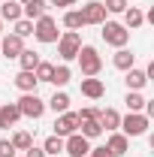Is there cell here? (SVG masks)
Instances as JSON below:
<instances>
[{
	"label": "cell",
	"mask_w": 154,
	"mask_h": 157,
	"mask_svg": "<svg viewBox=\"0 0 154 157\" xmlns=\"http://www.w3.org/2000/svg\"><path fill=\"white\" fill-rule=\"evenodd\" d=\"M76 60H79V70H82L85 78L88 76H100V70H103V58H100V52H97L94 45H82Z\"/></svg>",
	"instance_id": "6da1fadb"
},
{
	"label": "cell",
	"mask_w": 154,
	"mask_h": 157,
	"mask_svg": "<svg viewBox=\"0 0 154 157\" xmlns=\"http://www.w3.org/2000/svg\"><path fill=\"white\" fill-rule=\"evenodd\" d=\"M118 127H121V133L127 139H133V136H145L148 127H151V121H148L145 112H127V118H121Z\"/></svg>",
	"instance_id": "7a4b0ae2"
},
{
	"label": "cell",
	"mask_w": 154,
	"mask_h": 157,
	"mask_svg": "<svg viewBox=\"0 0 154 157\" xmlns=\"http://www.w3.org/2000/svg\"><path fill=\"white\" fill-rule=\"evenodd\" d=\"M103 30V39H106V45H115V48H127V42H130V30L124 27V24H118V21H103L100 24Z\"/></svg>",
	"instance_id": "3957f363"
},
{
	"label": "cell",
	"mask_w": 154,
	"mask_h": 157,
	"mask_svg": "<svg viewBox=\"0 0 154 157\" xmlns=\"http://www.w3.org/2000/svg\"><path fill=\"white\" fill-rule=\"evenodd\" d=\"M79 48H82V36H79V30H67V33H60V36H58V55H60L64 63L76 60Z\"/></svg>",
	"instance_id": "277c9868"
},
{
	"label": "cell",
	"mask_w": 154,
	"mask_h": 157,
	"mask_svg": "<svg viewBox=\"0 0 154 157\" xmlns=\"http://www.w3.org/2000/svg\"><path fill=\"white\" fill-rule=\"evenodd\" d=\"M33 36H37L39 42H45V45L58 42V36H60V30H58V21H55L52 15H48V12H45L42 18H37V21H33Z\"/></svg>",
	"instance_id": "5b68a950"
},
{
	"label": "cell",
	"mask_w": 154,
	"mask_h": 157,
	"mask_svg": "<svg viewBox=\"0 0 154 157\" xmlns=\"http://www.w3.org/2000/svg\"><path fill=\"white\" fill-rule=\"evenodd\" d=\"M18 106V112H21V118H42V112H45V103L37 97V94H21V100L15 103Z\"/></svg>",
	"instance_id": "8992f818"
},
{
	"label": "cell",
	"mask_w": 154,
	"mask_h": 157,
	"mask_svg": "<svg viewBox=\"0 0 154 157\" xmlns=\"http://www.w3.org/2000/svg\"><path fill=\"white\" fill-rule=\"evenodd\" d=\"M91 151V139H85L82 133H70V136L64 139V154L70 157H88Z\"/></svg>",
	"instance_id": "52a82bcc"
},
{
	"label": "cell",
	"mask_w": 154,
	"mask_h": 157,
	"mask_svg": "<svg viewBox=\"0 0 154 157\" xmlns=\"http://www.w3.org/2000/svg\"><path fill=\"white\" fill-rule=\"evenodd\" d=\"M79 130V115L76 112H60L58 115V121H55V136H60V139H67L70 133H76Z\"/></svg>",
	"instance_id": "ba28073f"
},
{
	"label": "cell",
	"mask_w": 154,
	"mask_h": 157,
	"mask_svg": "<svg viewBox=\"0 0 154 157\" xmlns=\"http://www.w3.org/2000/svg\"><path fill=\"white\" fill-rule=\"evenodd\" d=\"M79 12H82V21H85V24H103V21H106V15H109V12H106V6H103L100 0L85 3Z\"/></svg>",
	"instance_id": "9c48e42d"
},
{
	"label": "cell",
	"mask_w": 154,
	"mask_h": 157,
	"mask_svg": "<svg viewBox=\"0 0 154 157\" xmlns=\"http://www.w3.org/2000/svg\"><path fill=\"white\" fill-rule=\"evenodd\" d=\"M24 52V39L15 36V33H6L0 39V58H18Z\"/></svg>",
	"instance_id": "30bf717a"
},
{
	"label": "cell",
	"mask_w": 154,
	"mask_h": 157,
	"mask_svg": "<svg viewBox=\"0 0 154 157\" xmlns=\"http://www.w3.org/2000/svg\"><path fill=\"white\" fill-rule=\"evenodd\" d=\"M106 151H109V154L112 157H124L127 154V151H130V139L124 136V133H109V139H106Z\"/></svg>",
	"instance_id": "8fae6325"
},
{
	"label": "cell",
	"mask_w": 154,
	"mask_h": 157,
	"mask_svg": "<svg viewBox=\"0 0 154 157\" xmlns=\"http://www.w3.org/2000/svg\"><path fill=\"white\" fill-rule=\"evenodd\" d=\"M45 9H48V3L45 0H21V18L27 21H37L45 15Z\"/></svg>",
	"instance_id": "7c38bea8"
},
{
	"label": "cell",
	"mask_w": 154,
	"mask_h": 157,
	"mask_svg": "<svg viewBox=\"0 0 154 157\" xmlns=\"http://www.w3.org/2000/svg\"><path fill=\"white\" fill-rule=\"evenodd\" d=\"M18 118H21V112H18V106H15V103H0V130L15 127V124H18Z\"/></svg>",
	"instance_id": "4fadbf2b"
},
{
	"label": "cell",
	"mask_w": 154,
	"mask_h": 157,
	"mask_svg": "<svg viewBox=\"0 0 154 157\" xmlns=\"http://www.w3.org/2000/svg\"><path fill=\"white\" fill-rule=\"evenodd\" d=\"M82 94H85L88 100H100L103 94H106V85H103V78H97V76L82 78Z\"/></svg>",
	"instance_id": "5bb4252c"
},
{
	"label": "cell",
	"mask_w": 154,
	"mask_h": 157,
	"mask_svg": "<svg viewBox=\"0 0 154 157\" xmlns=\"http://www.w3.org/2000/svg\"><path fill=\"white\" fill-rule=\"evenodd\" d=\"M12 85H15V88H18L21 94H37V76H33V73H30V70H18V76L12 78Z\"/></svg>",
	"instance_id": "9a60e30c"
},
{
	"label": "cell",
	"mask_w": 154,
	"mask_h": 157,
	"mask_svg": "<svg viewBox=\"0 0 154 157\" xmlns=\"http://www.w3.org/2000/svg\"><path fill=\"white\" fill-rule=\"evenodd\" d=\"M124 82H127V91H142V88L148 85V76H145V70L130 67V70L124 73Z\"/></svg>",
	"instance_id": "2e32d148"
},
{
	"label": "cell",
	"mask_w": 154,
	"mask_h": 157,
	"mask_svg": "<svg viewBox=\"0 0 154 157\" xmlns=\"http://www.w3.org/2000/svg\"><path fill=\"white\" fill-rule=\"evenodd\" d=\"M112 63H115V70L127 73L130 67H136V55L130 52V48H118L115 55H112Z\"/></svg>",
	"instance_id": "e0dca14e"
},
{
	"label": "cell",
	"mask_w": 154,
	"mask_h": 157,
	"mask_svg": "<svg viewBox=\"0 0 154 157\" xmlns=\"http://www.w3.org/2000/svg\"><path fill=\"white\" fill-rule=\"evenodd\" d=\"M0 21H18L21 18V0H0Z\"/></svg>",
	"instance_id": "ac0fdd59"
},
{
	"label": "cell",
	"mask_w": 154,
	"mask_h": 157,
	"mask_svg": "<svg viewBox=\"0 0 154 157\" xmlns=\"http://www.w3.org/2000/svg\"><path fill=\"white\" fill-rule=\"evenodd\" d=\"M97 121H100V127H103V133H115V130H118V124H121V115H118L115 109H103Z\"/></svg>",
	"instance_id": "d6986e66"
},
{
	"label": "cell",
	"mask_w": 154,
	"mask_h": 157,
	"mask_svg": "<svg viewBox=\"0 0 154 157\" xmlns=\"http://www.w3.org/2000/svg\"><path fill=\"white\" fill-rule=\"evenodd\" d=\"M76 133H82L85 139H100V136H103V127H100L97 118H85V121H79V130H76Z\"/></svg>",
	"instance_id": "ffe728a7"
},
{
	"label": "cell",
	"mask_w": 154,
	"mask_h": 157,
	"mask_svg": "<svg viewBox=\"0 0 154 157\" xmlns=\"http://www.w3.org/2000/svg\"><path fill=\"white\" fill-rule=\"evenodd\" d=\"M121 15H124V27H127V30H139V27L145 24V15H142V9H136V6H127Z\"/></svg>",
	"instance_id": "44dd1931"
},
{
	"label": "cell",
	"mask_w": 154,
	"mask_h": 157,
	"mask_svg": "<svg viewBox=\"0 0 154 157\" xmlns=\"http://www.w3.org/2000/svg\"><path fill=\"white\" fill-rule=\"evenodd\" d=\"M45 106H48L55 115H60V112H67V109H70V94H67V91H55V97L48 100Z\"/></svg>",
	"instance_id": "7402d4cb"
},
{
	"label": "cell",
	"mask_w": 154,
	"mask_h": 157,
	"mask_svg": "<svg viewBox=\"0 0 154 157\" xmlns=\"http://www.w3.org/2000/svg\"><path fill=\"white\" fill-rule=\"evenodd\" d=\"M39 52H33V48H24V52H21L18 55V63H21V70H30V73H33V70H37L39 67Z\"/></svg>",
	"instance_id": "603a6c76"
},
{
	"label": "cell",
	"mask_w": 154,
	"mask_h": 157,
	"mask_svg": "<svg viewBox=\"0 0 154 157\" xmlns=\"http://www.w3.org/2000/svg\"><path fill=\"white\" fill-rule=\"evenodd\" d=\"M64 27H67V30H82V27H85L82 12H79V9H67V12H64Z\"/></svg>",
	"instance_id": "cb8c5ba5"
},
{
	"label": "cell",
	"mask_w": 154,
	"mask_h": 157,
	"mask_svg": "<svg viewBox=\"0 0 154 157\" xmlns=\"http://www.w3.org/2000/svg\"><path fill=\"white\" fill-rule=\"evenodd\" d=\"M70 78H73V70H70L67 63L55 67V73H52V85H55V88H64V85H67Z\"/></svg>",
	"instance_id": "d4e9b609"
},
{
	"label": "cell",
	"mask_w": 154,
	"mask_h": 157,
	"mask_svg": "<svg viewBox=\"0 0 154 157\" xmlns=\"http://www.w3.org/2000/svg\"><path fill=\"white\" fill-rule=\"evenodd\" d=\"M9 142H12V148H15V151H27V148L33 145V136H30L27 130H18V133H12Z\"/></svg>",
	"instance_id": "484cf974"
},
{
	"label": "cell",
	"mask_w": 154,
	"mask_h": 157,
	"mask_svg": "<svg viewBox=\"0 0 154 157\" xmlns=\"http://www.w3.org/2000/svg\"><path fill=\"white\" fill-rule=\"evenodd\" d=\"M42 151H45V157H48V154H55V157H58V154H64V139L52 133V136L42 142Z\"/></svg>",
	"instance_id": "4316f807"
},
{
	"label": "cell",
	"mask_w": 154,
	"mask_h": 157,
	"mask_svg": "<svg viewBox=\"0 0 154 157\" xmlns=\"http://www.w3.org/2000/svg\"><path fill=\"white\" fill-rule=\"evenodd\" d=\"M124 103H127V109H130V112H142L148 100L142 97L139 91H127V97H124Z\"/></svg>",
	"instance_id": "83f0119b"
},
{
	"label": "cell",
	"mask_w": 154,
	"mask_h": 157,
	"mask_svg": "<svg viewBox=\"0 0 154 157\" xmlns=\"http://www.w3.org/2000/svg\"><path fill=\"white\" fill-rule=\"evenodd\" d=\"M12 33H15V36H30V33H33V21H27V18H18V21H12Z\"/></svg>",
	"instance_id": "f1b7e54d"
},
{
	"label": "cell",
	"mask_w": 154,
	"mask_h": 157,
	"mask_svg": "<svg viewBox=\"0 0 154 157\" xmlns=\"http://www.w3.org/2000/svg\"><path fill=\"white\" fill-rule=\"evenodd\" d=\"M52 73H55V63H45V60H39V67L33 70L37 82H52Z\"/></svg>",
	"instance_id": "f546056e"
},
{
	"label": "cell",
	"mask_w": 154,
	"mask_h": 157,
	"mask_svg": "<svg viewBox=\"0 0 154 157\" xmlns=\"http://www.w3.org/2000/svg\"><path fill=\"white\" fill-rule=\"evenodd\" d=\"M103 6H106V12H124L130 3H127V0H106Z\"/></svg>",
	"instance_id": "4dcf8cb0"
},
{
	"label": "cell",
	"mask_w": 154,
	"mask_h": 157,
	"mask_svg": "<svg viewBox=\"0 0 154 157\" xmlns=\"http://www.w3.org/2000/svg\"><path fill=\"white\" fill-rule=\"evenodd\" d=\"M100 112H103V109H97V106H88V109L76 112V115H79V121H85V118H100Z\"/></svg>",
	"instance_id": "1f68e13d"
},
{
	"label": "cell",
	"mask_w": 154,
	"mask_h": 157,
	"mask_svg": "<svg viewBox=\"0 0 154 157\" xmlns=\"http://www.w3.org/2000/svg\"><path fill=\"white\" fill-rule=\"evenodd\" d=\"M0 157H15V148L9 139H0Z\"/></svg>",
	"instance_id": "d6a6232c"
},
{
	"label": "cell",
	"mask_w": 154,
	"mask_h": 157,
	"mask_svg": "<svg viewBox=\"0 0 154 157\" xmlns=\"http://www.w3.org/2000/svg\"><path fill=\"white\" fill-rule=\"evenodd\" d=\"M24 157H45V151H42V148H37V145H30V148L24 151Z\"/></svg>",
	"instance_id": "836d02e7"
},
{
	"label": "cell",
	"mask_w": 154,
	"mask_h": 157,
	"mask_svg": "<svg viewBox=\"0 0 154 157\" xmlns=\"http://www.w3.org/2000/svg\"><path fill=\"white\" fill-rule=\"evenodd\" d=\"M52 6H60V9H67V6H76L79 0H48Z\"/></svg>",
	"instance_id": "e575fe53"
},
{
	"label": "cell",
	"mask_w": 154,
	"mask_h": 157,
	"mask_svg": "<svg viewBox=\"0 0 154 157\" xmlns=\"http://www.w3.org/2000/svg\"><path fill=\"white\" fill-rule=\"evenodd\" d=\"M88 157H112V154H109L106 148H91V151H88Z\"/></svg>",
	"instance_id": "d590c367"
},
{
	"label": "cell",
	"mask_w": 154,
	"mask_h": 157,
	"mask_svg": "<svg viewBox=\"0 0 154 157\" xmlns=\"http://www.w3.org/2000/svg\"><path fill=\"white\" fill-rule=\"evenodd\" d=\"M0 33H3V21H0Z\"/></svg>",
	"instance_id": "8d00e7d4"
}]
</instances>
